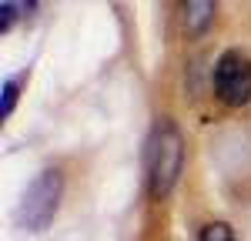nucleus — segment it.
<instances>
[{"mask_svg":"<svg viewBox=\"0 0 251 241\" xmlns=\"http://www.w3.org/2000/svg\"><path fill=\"white\" fill-rule=\"evenodd\" d=\"M201 241H234V231L225 224V221H214L201 231Z\"/></svg>","mask_w":251,"mask_h":241,"instance_id":"5","label":"nucleus"},{"mask_svg":"<svg viewBox=\"0 0 251 241\" xmlns=\"http://www.w3.org/2000/svg\"><path fill=\"white\" fill-rule=\"evenodd\" d=\"M14 104H17V84H14V80H7V84H3V107H0V114H3V118H10Z\"/></svg>","mask_w":251,"mask_h":241,"instance_id":"6","label":"nucleus"},{"mask_svg":"<svg viewBox=\"0 0 251 241\" xmlns=\"http://www.w3.org/2000/svg\"><path fill=\"white\" fill-rule=\"evenodd\" d=\"M214 94L228 107H245L251 100V60L238 50L221 54L214 67Z\"/></svg>","mask_w":251,"mask_h":241,"instance_id":"3","label":"nucleus"},{"mask_svg":"<svg viewBox=\"0 0 251 241\" xmlns=\"http://www.w3.org/2000/svg\"><path fill=\"white\" fill-rule=\"evenodd\" d=\"M17 17V3H10V0H7V3H3V24H0V30H3V34H7V30H10V20Z\"/></svg>","mask_w":251,"mask_h":241,"instance_id":"7","label":"nucleus"},{"mask_svg":"<svg viewBox=\"0 0 251 241\" xmlns=\"http://www.w3.org/2000/svg\"><path fill=\"white\" fill-rule=\"evenodd\" d=\"M60 191H64L60 171H44L40 178L30 181L27 194H24V201H20L17 221L27 228V231H44V228L54 221V215H57Z\"/></svg>","mask_w":251,"mask_h":241,"instance_id":"2","label":"nucleus"},{"mask_svg":"<svg viewBox=\"0 0 251 241\" xmlns=\"http://www.w3.org/2000/svg\"><path fill=\"white\" fill-rule=\"evenodd\" d=\"M34 3H37V0H24V7H27V10H30V7H34Z\"/></svg>","mask_w":251,"mask_h":241,"instance_id":"8","label":"nucleus"},{"mask_svg":"<svg viewBox=\"0 0 251 241\" xmlns=\"http://www.w3.org/2000/svg\"><path fill=\"white\" fill-rule=\"evenodd\" d=\"M181 134L171 120H157L151 138H148V184L154 198H168L174 181L181 174Z\"/></svg>","mask_w":251,"mask_h":241,"instance_id":"1","label":"nucleus"},{"mask_svg":"<svg viewBox=\"0 0 251 241\" xmlns=\"http://www.w3.org/2000/svg\"><path fill=\"white\" fill-rule=\"evenodd\" d=\"M188 37H201L214 20V0H181Z\"/></svg>","mask_w":251,"mask_h":241,"instance_id":"4","label":"nucleus"}]
</instances>
